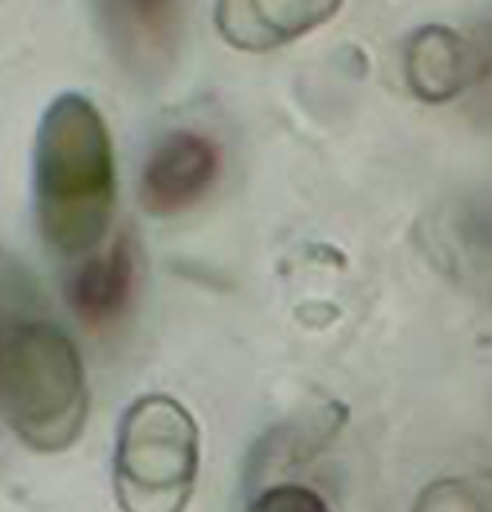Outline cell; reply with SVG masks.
<instances>
[{"label": "cell", "instance_id": "obj_1", "mask_svg": "<svg viewBox=\"0 0 492 512\" xmlns=\"http://www.w3.org/2000/svg\"><path fill=\"white\" fill-rule=\"evenodd\" d=\"M116 205L113 139L93 101L58 95L47 107L35 141V213L52 251H95Z\"/></svg>", "mask_w": 492, "mask_h": 512}, {"label": "cell", "instance_id": "obj_2", "mask_svg": "<svg viewBox=\"0 0 492 512\" xmlns=\"http://www.w3.org/2000/svg\"><path fill=\"white\" fill-rule=\"evenodd\" d=\"M90 412L84 363L70 337L41 308L0 337V420L35 449L64 452Z\"/></svg>", "mask_w": 492, "mask_h": 512}, {"label": "cell", "instance_id": "obj_3", "mask_svg": "<svg viewBox=\"0 0 492 512\" xmlns=\"http://www.w3.org/2000/svg\"><path fill=\"white\" fill-rule=\"evenodd\" d=\"M199 455V426L176 397H139L118 423L113 484L121 512L188 510Z\"/></svg>", "mask_w": 492, "mask_h": 512}, {"label": "cell", "instance_id": "obj_4", "mask_svg": "<svg viewBox=\"0 0 492 512\" xmlns=\"http://www.w3.org/2000/svg\"><path fill=\"white\" fill-rule=\"evenodd\" d=\"M219 176V147L196 130H173L156 141L141 167V208L153 216L190 210Z\"/></svg>", "mask_w": 492, "mask_h": 512}, {"label": "cell", "instance_id": "obj_5", "mask_svg": "<svg viewBox=\"0 0 492 512\" xmlns=\"http://www.w3.org/2000/svg\"><path fill=\"white\" fill-rule=\"evenodd\" d=\"M139 282V251L133 236L121 233L110 248L84 259L67 280V303L90 328L113 326L130 308Z\"/></svg>", "mask_w": 492, "mask_h": 512}, {"label": "cell", "instance_id": "obj_6", "mask_svg": "<svg viewBox=\"0 0 492 512\" xmlns=\"http://www.w3.org/2000/svg\"><path fill=\"white\" fill-rule=\"evenodd\" d=\"M340 3H219L216 26L228 44L262 52L326 24Z\"/></svg>", "mask_w": 492, "mask_h": 512}, {"label": "cell", "instance_id": "obj_7", "mask_svg": "<svg viewBox=\"0 0 492 512\" xmlns=\"http://www.w3.org/2000/svg\"><path fill=\"white\" fill-rule=\"evenodd\" d=\"M475 75V55L469 44L446 26H426L406 49V81L412 93L444 104L461 93Z\"/></svg>", "mask_w": 492, "mask_h": 512}, {"label": "cell", "instance_id": "obj_8", "mask_svg": "<svg viewBox=\"0 0 492 512\" xmlns=\"http://www.w3.org/2000/svg\"><path fill=\"white\" fill-rule=\"evenodd\" d=\"M110 35L116 41L118 55L127 67L150 75L170 58L176 32H179V12L170 3H113L104 6Z\"/></svg>", "mask_w": 492, "mask_h": 512}, {"label": "cell", "instance_id": "obj_9", "mask_svg": "<svg viewBox=\"0 0 492 512\" xmlns=\"http://www.w3.org/2000/svg\"><path fill=\"white\" fill-rule=\"evenodd\" d=\"M245 512H331L320 492L303 484H274L262 489Z\"/></svg>", "mask_w": 492, "mask_h": 512}, {"label": "cell", "instance_id": "obj_10", "mask_svg": "<svg viewBox=\"0 0 492 512\" xmlns=\"http://www.w3.org/2000/svg\"><path fill=\"white\" fill-rule=\"evenodd\" d=\"M35 308H41V305H38V297L32 294L29 282L24 280V274L0 259V337Z\"/></svg>", "mask_w": 492, "mask_h": 512}]
</instances>
